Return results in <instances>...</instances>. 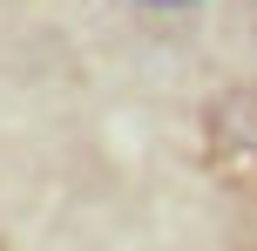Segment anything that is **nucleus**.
<instances>
[{
    "label": "nucleus",
    "instance_id": "f257e3e1",
    "mask_svg": "<svg viewBox=\"0 0 257 251\" xmlns=\"http://www.w3.org/2000/svg\"><path fill=\"white\" fill-rule=\"evenodd\" d=\"M142 7H163L169 14V7H196V0H142Z\"/></svg>",
    "mask_w": 257,
    "mask_h": 251
}]
</instances>
